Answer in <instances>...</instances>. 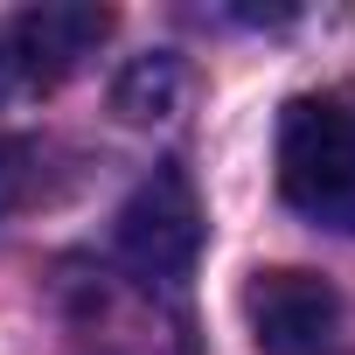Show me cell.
<instances>
[{
	"instance_id": "cell-1",
	"label": "cell",
	"mask_w": 355,
	"mask_h": 355,
	"mask_svg": "<svg viewBox=\"0 0 355 355\" xmlns=\"http://www.w3.org/2000/svg\"><path fill=\"white\" fill-rule=\"evenodd\" d=\"M279 196L320 230H355V98L348 91H306L279 112Z\"/></svg>"
},
{
	"instance_id": "cell-2",
	"label": "cell",
	"mask_w": 355,
	"mask_h": 355,
	"mask_svg": "<svg viewBox=\"0 0 355 355\" xmlns=\"http://www.w3.org/2000/svg\"><path fill=\"white\" fill-rule=\"evenodd\" d=\"M112 244H119V265L153 293H174L196 272V258H202V202H196L189 174L174 160H160L125 196V209L112 223Z\"/></svg>"
},
{
	"instance_id": "cell-3",
	"label": "cell",
	"mask_w": 355,
	"mask_h": 355,
	"mask_svg": "<svg viewBox=\"0 0 355 355\" xmlns=\"http://www.w3.org/2000/svg\"><path fill=\"white\" fill-rule=\"evenodd\" d=\"M112 35L105 8H28L0 28V98H42L77 77Z\"/></svg>"
},
{
	"instance_id": "cell-4",
	"label": "cell",
	"mask_w": 355,
	"mask_h": 355,
	"mask_svg": "<svg viewBox=\"0 0 355 355\" xmlns=\"http://www.w3.org/2000/svg\"><path fill=\"white\" fill-rule=\"evenodd\" d=\"M244 320L265 355H334L341 341V293L313 272H258L244 286Z\"/></svg>"
},
{
	"instance_id": "cell-5",
	"label": "cell",
	"mask_w": 355,
	"mask_h": 355,
	"mask_svg": "<svg viewBox=\"0 0 355 355\" xmlns=\"http://www.w3.org/2000/svg\"><path fill=\"white\" fill-rule=\"evenodd\" d=\"M42 146L35 139H0V209H21L42 196Z\"/></svg>"
}]
</instances>
